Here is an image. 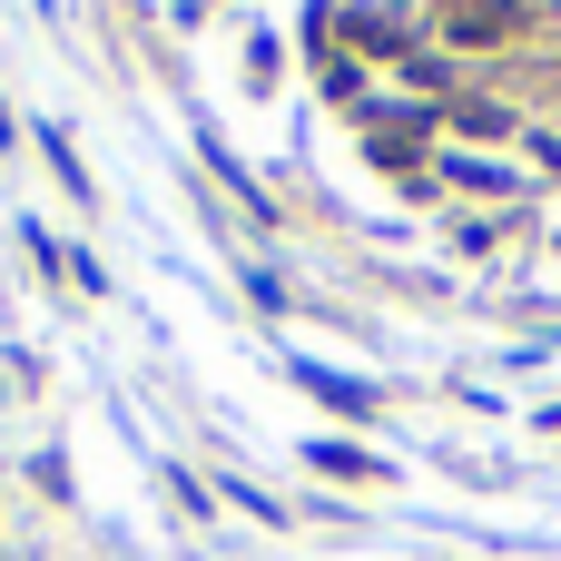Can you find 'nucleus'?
<instances>
[{"label": "nucleus", "mask_w": 561, "mask_h": 561, "mask_svg": "<svg viewBox=\"0 0 561 561\" xmlns=\"http://www.w3.org/2000/svg\"><path fill=\"white\" fill-rule=\"evenodd\" d=\"M444 39H454V49H493V39H513V10H483V0H454V10H444Z\"/></svg>", "instance_id": "obj_1"}]
</instances>
